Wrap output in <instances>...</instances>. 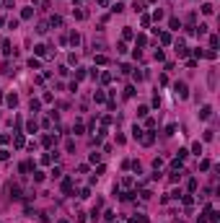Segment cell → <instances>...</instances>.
Wrapping results in <instances>:
<instances>
[{"label":"cell","instance_id":"cell-1","mask_svg":"<svg viewBox=\"0 0 220 223\" xmlns=\"http://www.w3.org/2000/svg\"><path fill=\"white\" fill-rule=\"evenodd\" d=\"M176 94H179L181 99H187V96H189V91H187V83H176Z\"/></svg>","mask_w":220,"mask_h":223},{"label":"cell","instance_id":"cell-2","mask_svg":"<svg viewBox=\"0 0 220 223\" xmlns=\"http://www.w3.org/2000/svg\"><path fill=\"white\" fill-rule=\"evenodd\" d=\"M212 117V107H202L200 109V119H210Z\"/></svg>","mask_w":220,"mask_h":223},{"label":"cell","instance_id":"cell-3","mask_svg":"<svg viewBox=\"0 0 220 223\" xmlns=\"http://www.w3.org/2000/svg\"><path fill=\"white\" fill-rule=\"evenodd\" d=\"M212 11H215L212 3H205V5H202V13H205V16H212Z\"/></svg>","mask_w":220,"mask_h":223},{"label":"cell","instance_id":"cell-4","mask_svg":"<svg viewBox=\"0 0 220 223\" xmlns=\"http://www.w3.org/2000/svg\"><path fill=\"white\" fill-rule=\"evenodd\" d=\"M155 140V135L153 132H148V135H142V143H145V145H150V143Z\"/></svg>","mask_w":220,"mask_h":223},{"label":"cell","instance_id":"cell-5","mask_svg":"<svg viewBox=\"0 0 220 223\" xmlns=\"http://www.w3.org/2000/svg\"><path fill=\"white\" fill-rule=\"evenodd\" d=\"M13 145H16V148H23V135H16V140H13Z\"/></svg>","mask_w":220,"mask_h":223},{"label":"cell","instance_id":"cell-6","mask_svg":"<svg viewBox=\"0 0 220 223\" xmlns=\"http://www.w3.org/2000/svg\"><path fill=\"white\" fill-rule=\"evenodd\" d=\"M16 104H18V96L11 94V96H8V107H16Z\"/></svg>","mask_w":220,"mask_h":223},{"label":"cell","instance_id":"cell-7","mask_svg":"<svg viewBox=\"0 0 220 223\" xmlns=\"http://www.w3.org/2000/svg\"><path fill=\"white\" fill-rule=\"evenodd\" d=\"M31 169H34L31 161H23V164H21V171H31Z\"/></svg>","mask_w":220,"mask_h":223},{"label":"cell","instance_id":"cell-8","mask_svg":"<svg viewBox=\"0 0 220 223\" xmlns=\"http://www.w3.org/2000/svg\"><path fill=\"white\" fill-rule=\"evenodd\" d=\"M73 132H75V135H83V125H80V122H75V125H73Z\"/></svg>","mask_w":220,"mask_h":223},{"label":"cell","instance_id":"cell-9","mask_svg":"<svg viewBox=\"0 0 220 223\" xmlns=\"http://www.w3.org/2000/svg\"><path fill=\"white\" fill-rule=\"evenodd\" d=\"M62 190H65V192L73 190V179H65V182H62Z\"/></svg>","mask_w":220,"mask_h":223},{"label":"cell","instance_id":"cell-10","mask_svg":"<svg viewBox=\"0 0 220 223\" xmlns=\"http://www.w3.org/2000/svg\"><path fill=\"white\" fill-rule=\"evenodd\" d=\"M192 151H194V156H202V143H194Z\"/></svg>","mask_w":220,"mask_h":223},{"label":"cell","instance_id":"cell-11","mask_svg":"<svg viewBox=\"0 0 220 223\" xmlns=\"http://www.w3.org/2000/svg\"><path fill=\"white\" fill-rule=\"evenodd\" d=\"M34 52H36V55H44L47 47H44V44H36V47H34Z\"/></svg>","mask_w":220,"mask_h":223},{"label":"cell","instance_id":"cell-12","mask_svg":"<svg viewBox=\"0 0 220 223\" xmlns=\"http://www.w3.org/2000/svg\"><path fill=\"white\" fill-rule=\"evenodd\" d=\"M93 101H96V104L104 101V94H101V91H96V94H93Z\"/></svg>","mask_w":220,"mask_h":223},{"label":"cell","instance_id":"cell-13","mask_svg":"<svg viewBox=\"0 0 220 223\" xmlns=\"http://www.w3.org/2000/svg\"><path fill=\"white\" fill-rule=\"evenodd\" d=\"M42 143H44V145H47V148H49V145H52V143H54V138H52V135H44V140H42Z\"/></svg>","mask_w":220,"mask_h":223},{"label":"cell","instance_id":"cell-14","mask_svg":"<svg viewBox=\"0 0 220 223\" xmlns=\"http://www.w3.org/2000/svg\"><path fill=\"white\" fill-rule=\"evenodd\" d=\"M31 16H34V11H31V8H26V11L21 13V18H31Z\"/></svg>","mask_w":220,"mask_h":223},{"label":"cell","instance_id":"cell-15","mask_svg":"<svg viewBox=\"0 0 220 223\" xmlns=\"http://www.w3.org/2000/svg\"><path fill=\"white\" fill-rule=\"evenodd\" d=\"M26 130H29V132H36V122L31 119V122H29V125H26Z\"/></svg>","mask_w":220,"mask_h":223},{"label":"cell","instance_id":"cell-16","mask_svg":"<svg viewBox=\"0 0 220 223\" xmlns=\"http://www.w3.org/2000/svg\"><path fill=\"white\" fill-rule=\"evenodd\" d=\"M161 42H163V44H168V42H171V34L163 31V34H161Z\"/></svg>","mask_w":220,"mask_h":223},{"label":"cell","instance_id":"cell-17","mask_svg":"<svg viewBox=\"0 0 220 223\" xmlns=\"http://www.w3.org/2000/svg\"><path fill=\"white\" fill-rule=\"evenodd\" d=\"M122 37H124V39H132V29H129V26H127V29L122 31Z\"/></svg>","mask_w":220,"mask_h":223},{"label":"cell","instance_id":"cell-18","mask_svg":"<svg viewBox=\"0 0 220 223\" xmlns=\"http://www.w3.org/2000/svg\"><path fill=\"white\" fill-rule=\"evenodd\" d=\"M39 107H42V104H39L36 99H31V112H39Z\"/></svg>","mask_w":220,"mask_h":223},{"label":"cell","instance_id":"cell-19","mask_svg":"<svg viewBox=\"0 0 220 223\" xmlns=\"http://www.w3.org/2000/svg\"><path fill=\"white\" fill-rule=\"evenodd\" d=\"M8 156H11L8 151H0V161H8Z\"/></svg>","mask_w":220,"mask_h":223},{"label":"cell","instance_id":"cell-20","mask_svg":"<svg viewBox=\"0 0 220 223\" xmlns=\"http://www.w3.org/2000/svg\"><path fill=\"white\" fill-rule=\"evenodd\" d=\"M96 3H98V5H106V3H109V0H96Z\"/></svg>","mask_w":220,"mask_h":223},{"label":"cell","instance_id":"cell-21","mask_svg":"<svg viewBox=\"0 0 220 223\" xmlns=\"http://www.w3.org/2000/svg\"><path fill=\"white\" fill-rule=\"evenodd\" d=\"M60 223H70V221H60Z\"/></svg>","mask_w":220,"mask_h":223}]
</instances>
